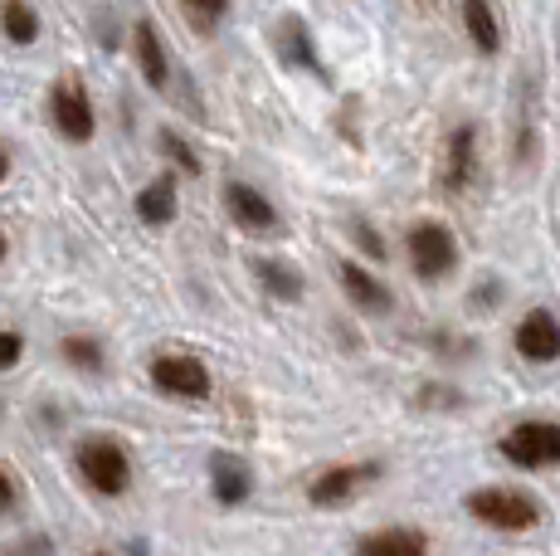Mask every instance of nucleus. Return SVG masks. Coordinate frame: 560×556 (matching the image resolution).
Returning a JSON list of instances; mask_svg holds the SVG:
<instances>
[{
	"instance_id": "8",
	"label": "nucleus",
	"mask_w": 560,
	"mask_h": 556,
	"mask_svg": "<svg viewBox=\"0 0 560 556\" xmlns=\"http://www.w3.org/2000/svg\"><path fill=\"white\" fill-rule=\"evenodd\" d=\"M478 176V127L463 123L448 132V152H444V186L448 190H468Z\"/></svg>"
},
{
	"instance_id": "13",
	"label": "nucleus",
	"mask_w": 560,
	"mask_h": 556,
	"mask_svg": "<svg viewBox=\"0 0 560 556\" xmlns=\"http://www.w3.org/2000/svg\"><path fill=\"white\" fill-rule=\"evenodd\" d=\"M463 30H468L478 55H498L502 49V25H498L492 0H463Z\"/></svg>"
},
{
	"instance_id": "24",
	"label": "nucleus",
	"mask_w": 560,
	"mask_h": 556,
	"mask_svg": "<svg viewBox=\"0 0 560 556\" xmlns=\"http://www.w3.org/2000/svg\"><path fill=\"white\" fill-rule=\"evenodd\" d=\"M357 240H361V250L371 254V259H385V240L371 230V224H357Z\"/></svg>"
},
{
	"instance_id": "18",
	"label": "nucleus",
	"mask_w": 560,
	"mask_h": 556,
	"mask_svg": "<svg viewBox=\"0 0 560 556\" xmlns=\"http://www.w3.org/2000/svg\"><path fill=\"white\" fill-rule=\"evenodd\" d=\"M254 274H258V283H264L273 298H288V303H293V298L303 293V278H298L293 269H283L278 259H258V264H254Z\"/></svg>"
},
{
	"instance_id": "3",
	"label": "nucleus",
	"mask_w": 560,
	"mask_h": 556,
	"mask_svg": "<svg viewBox=\"0 0 560 556\" xmlns=\"http://www.w3.org/2000/svg\"><path fill=\"white\" fill-rule=\"evenodd\" d=\"M405 254H409V269L419 278H429V283L458 269V240L448 234V224H439V220H419L405 240Z\"/></svg>"
},
{
	"instance_id": "16",
	"label": "nucleus",
	"mask_w": 560,
	"mask_h": 556,
	"mask_svg": "<svg viewBox=\"0 0 560 556\" xmlns=\"http://www.w3.org/2000/svg\"><path fill=\"white\" fill-rule=\"evenodd\" d=\"M137 216H142L147 224H171L176 220V176L147 181V190L137 196Z\"/></svg>"
},
{
	"instance_id": "26",
	"label": "nucleus",
	"mask_w": 560,
	"mask_h": 556,
	"mask_svg": "<svg viewBox=\"0 0 560 556\" xmlns=\"http://www.w3.org/2000/svg\"><path fill=\"white\" fill-rule=\"evenodd\" d=\"M5 176H10V157L0 152V181H5Z\"/></svg>"
},
{
	"instance_id": "2",
	"label": "nucleus",
	"mask_w": 560,
	"mask_h": 556,
	"mask_svg": "<svg viewBox=\"0 0 560 556\" xmlns=\"http://www.w3.org/2000/svg\"><path fill=\"white\" fill-rule=\"evenodd\" d=\"M502 459L526 474L536 468H560V425L556 420H522L502 435Z\"/></svg>"
},
{
	"instance_id": "10",
	"label": "nucleus",
	"mask_w": 560,
	"mask_h": 556,
	"mask_svg": "<svg viewBox=\"0 0 560 556\" xmlns=\"http://www.w3.org/2000/svg\"><path fill=\"white\" fill-rule=\"evenodd\" d=\"M224 206H230V216L244 224V230H273V206L264 200V190H254L249 181H230L224 186Z\"/></svg>"
},
{
	"instance_id": "7",
	"label": "nucleus",
	"mask_w": 560,
	"mask_h": 556,
	"mask_svg": "<svg viewBox=\"0 0 560 556\" xmlns=\"http://www.w3.org/2000/svg\"><path fill=\"white\" fill-rule=\"evenodd\" d=\"M54 127L69 142H89L93 137V103L83 93V83H59L54 89Z\"/></svg>"
},
{
	"instance_id": "5",
	"label": "nucleus",
	"mask_w": 560,
	"mask_h": 556,
	"mask_svg": "<svg viewBox=\"0 0 560 556\" xmlns=\"http://www.w3.org/2000/svg\"><path fill=\"white\" fill-rule=\"evenodd\" d=\"M512 347H516V357L532 361V367H551V361H560V317L546 313V308H532V313L516 323Z\"/></svg>"
},
{
	"instance_id": "19",
	"label": "nucleus",
	"mask_w": 560,
	"mask_h": 556,
	"mask_svg": "<svg viewBox=\"0 0 560 556\" xmlns=\"http://www.w3.org/2000/svg\"><path fill=\"white\" fill-rule=\"evenodd\" d=\"M0 25H5V35L15 39V45H30V39L39 35V20L25 0H5V5H0Z\"/></svg>"
},
{
	"instance_id": "14",
	"label": "nucleus",
	"mask_w": 560,
	"mask_h": 556,
	"mask_svg": "<svg viewBox=\"0 0 560 556\" xmlns=\"http://www.w3.org/2000/svg\"><path fill=\"white\" fill-rule=\"evenodd\" d=\"M357 556H429V537L415 528H385V532L361 537Z\"/></svg>"
},
{
	"instance_id": "25",
	"label": "nucleus",
	"mask_w": 560,
	"mask_h": 556,
	"mask_svg": "<svg viewBox=\"0 0 560 556\" xmlns=\"http://www.w3.org/2000/svg\"><path fill=\"white\" fill-rule=\"evenodd\" d=\"M10 502H15V484H10V474H5V468H0V512H5Z\"/></svg>"
},
{
	"instance_id": "1",
	"label": "nucleus",
	"mask_w": 560,
	"mask_h": 556,
	"mask_svg": "<svg viewBox=\"0 0 560 556\" xmlns=\"http://www.w3.org/2000/svg\"><path fill=\"white\" fill-rule=\"evenodd\" d=\"M468 512L492 532H532L541 522V502L526 498L522 488H478L468 494Z\"/></svg>"
},
{
	"instance_id": "9",
	"label": "nucleus",
	"mask_w": 560,
	"mask_h": 556,
	"mask_svg": "<svg viewBox=\"0 0 560 556\" xmlns=\"http://www.w3.org/2000/svg\"><path fill=\"white\" fill-rule=\"evenodd\" d=\"M381 468L375 464H341V468H327V474L312 484V502L317 508H337V502H347V498H357V488L365 484V478H375Z\"/></svg>"
},
{
	"instance_id": "20",
	"label": "nucleus",
	"mask_w": 560,
	"mask_h": 556,
	"mask_svg": "<svg viewBox=\"0 0 560 556\" xmlns=\"http://www.w3.org/2000/svg\"><path fill=\"white\" fill-rule=\"evenodd\" d=\"M180 10L190 15V25H196L200 35H210V30L220 25V15L230 10V0H180Z\"/></svg>"
},
{
	"instance_id": "6",
	"label": "nucleus",
	"mask_w": 560,
	"mask_h": 556,
	"mask_svg": "<svg viewBox=\"0 0 560 556\" xmlns=\"http://www.w3.org/2000/svg\"><path fill=\"white\" fill-rule=\"evenodd\" d=\"M152 381L166 395H180V401H205L210 395V371H205V361L196 357H180V351H171V357H156L152 361Z\"/></svg>"
},
{
	"instance_id": "23",
	"label": "nucleus",
	"mask_w": 560,
	"mask_h": 556,
	"mask_svg": "<svg viewBox=\"0 0 560 556\" xmlns=\"http://www.w3.org/2000/svg\"><path fill=\"white\" fill-rule=\"evenodd\" d=\"M20 351H25V341H20V333H0V371L15 367Z\"/></svg>"
},
{
	"instance_id": "28",
	"label": "nucleus",
	"mask_w": 560,
	"mask_h": 556,
	"mask_svg": "<svg viewBox=\"0 0 560 556\" xmlns=\"http://www.w3.org/2000/svg\"><path fill=\"white\" fill-rule=\"evenodd\" d=\"M98 556H107V552H98Z\"/></svg>"
},
{
	"instance_id": "12",
	"label": "nucleus",
	"mask_w": 560,
	"mask_h": 556,
	"mask_svg": "<svg viewBox=\"0 0 560 556\" xmlns=\"http://www.w3.org/2000/svg\"><path fill=\"white\" fill-rule=\"evenodd\" d=\"M132 49H137V69H142V79L152 83V89H166V79H171V69H166V45H161V35H156L152 20H137Z\"/></svg>"
},
{
	"instance_id": "11",
	"label": "nucleus",
	"mask_w": 560,
	"mask_h": 556,
	"mask_svg": "<svg viewBox=\"0 0 560 556\" xmlns=\"http://www.w3.org/2000/svg\"><path fill=\"white\" fill-rule=\"evenodd\" d=\"M337 274H341V288H347V298L361 308V313H390L395 298H390V288H385L375 274H365L361 264H341Z\"/></svg>"
},
{
	"instance_id": "22",
	"label": "nucleus",
	"mask_w": 560,
	"mask_h": 556,
	"mask_svg": "<svg viewBox=\"0 0 560 556\" xmlns=\"http://www.w3.org/2000/svg\"><path fill=\"white\" fill-rule=\"evenodd\" d=\"M161 152H166V157H171V162H176V166H186L190 176H200V157L190 152V147L180 142L176 132H161Z\"/></svg>"
},
{
	"instance_id": "21",
	"label": "nucleus",
	"mask_w": 560,
	"mask_h": 556,
	"mask_svg": "<svg viewBox=\"0 0 560 556\" xmlns=\"http://www.w3.org/2000/svg\"><path fill=\"white\" fill-rule=\"evenodd\" d=\"M63 357H69L73 367H83V371H98L103 367L98 341H89V337H69V341H63Z\"/></svg>"
},
{
	"instance_id": "17",
	"label": "nucleus",
	"mask_w": 560,
	"mask_h": 556,
	"mask_svg": "<svg viewBox=\"0 0 560 556\" xmlns=\"http://www.w3.org/2000/svg\"><path fill=\"white\" fill-rule=\"evenodd\" d=\"M278 49H283V59L298 63V69H317V49H312L303 20H283V30H278Z\"/></svg>"
},
{
	"instance_id": "4",
	"label": "nucleus",
	"mask_w": 560,
	"mask_h": 556,
	"mask_svg": "<svg viewBox=\"0 0 560 556\" xmlns=\"http://www.w3.org/2000/svg\"><path fill=\"white\" fill-rule=\"evenodd\" d=\"M79 474L89 478L93 494H107V498H117L127 484H132V464H127L122 444H113V440L79 444Z\"/></svg>"
},
{
	"instance_id": "27",
	"label": "nucleus",
	"mask_w": 560,
	"mask_h": 556,
	"mask_svg": "<svg viewBox=\"0 0 560 556\" xmlns=\"http://www.w3.org/2000/svg\"><path fill=\"white\" fill-rule=\"evenodd\" d=\"M0 259H5V234H0Z\"/></svg>"
},
{
	"instance_id": "15",
	"label": "nucleus",
	"mask_w": 560,
	"mask_h": 556,
	"mask_svg": "<svg viewBox=\"0 0 560 556\" xmlns=\"http://www.w3.org/2000/svg\"><path fill=\"white\" fill-rule=\"evenodd\" d=\"M210 478H214V498L220 502H244L254 494V478H249V464L234 454H214L210 459Z\"/></svg>"
}]
</instances>
